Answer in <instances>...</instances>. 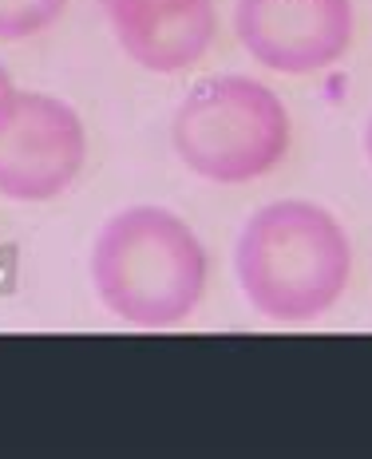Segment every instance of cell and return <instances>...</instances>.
I'll use <instances>...</instances> for the list:
<instances>
[{"mask_svg": "<svg viewBox=\"0 0 372 459\" xmlns=\"http://www.w3.org/2000/svg\"><path fill=\"white\" fill-rule=\"evenodd\" d=\"M88 273L111 317L131 329L159 333L195 317L210 281V257L186 218L143 203L99 226Z\"/></svg>", "mask_w": 372, "mask_h": 459, "instance_id": "cell-1", "label": "cell"}, {"mask_svg": "<svg viewBox=\"0 0 372 459\" xmlns=\"http://www.w3.org/2000/svg\"><path fill=\"white\" fill-rule=\"evenodd\" d=\"M238 290L278 325H309L345 298L352 242L337 214L309 198H278L246 218L234 246Z\"/></svg>", "mask_w": 372, "mask_h": 459, "instance_id": "cell-2", "label": "cell"}, {"mask_svg": "<svg viewBox=\"0 0 372 459\" xmlns=\"http://www.w3.org/2000/svg\"><path fill=\"white\" fill-rule=\"evenodd\" d=\"M290 108L250 75H206L190 88L170 119L178 162L214 186H246L265 178L290 155Z\"/></svg>", "mask_w": 372, "mask_h": 459, "instance_id": "cell-3", "label": "cell"}, {"mask_svg": "<svg viewBox=\"0 0 372 459\" xmlns=\"http://www.w3.org/2000/svg\"><path fill=\"white\" fill-rule=\"evenodd\" d=\"M88 162L80 111L48 91H16L0 123V198L52 203L68 195Z\"/></svg>", "mask_w": 372, "mask_h": 459, "instance_id": "cell-4", "label": "cell"}, {"mask_svg": "<svg viewBox=\"0 0 372 459\" xmlns=\"http://www.w3.org/2000/svg\"><path fill=\"white\" fill-rule=\"evenodd\" d=\"M352 0H238L234 32L254 64L278 75H313L345 60Z\"/></svg>", "mask_w": 372, "mask_h": 459, "instance_id": "cell-5", "label": "cell"}, {"mask_svg": "<svg viewBox=\"0 0 372 459\" xmlns=\"http://www.w3.org/2000/svg\"><path fill=\"white\" fill-rule=\"evenodd\" d=\"M99 8L119 52L155 75L203 64L218 36V0H99Z\"/></svg>", "mask_w": 372, "mask_h": 459, "instance_id": "cell-6", "label": "cell"}, {"mask_svg": "<svg viewBox=\"0 0 372 459\" xmlns=\"http://www.w3.org/2000/svg\"><path fill=\"white\" fill-rule=\"evenodd\" d=\"M68 13V0H0V40H32Z\"/></svg>", "mask_w": 372, "mask_h": 459, "instance_id": "cell-7", "label": "cell"}, {"mask_svg": "<svg viewBox=\"0 0 372 459\" xmlns=\"http://www.w3.org/2000/svg\"><path fill=\"white\" fill-rule=\"evenodd\" d=\"M13 100H16V83H13V75L4 72V64H0V123H4L8 108H13Z\"/></svg>", "mask_w": 372, "mask_h": 459, "instance_id": "cell-8", "label": "cell"}, {"mask_svg": "<svg viewBox=\"0 0 372 459\" xmlns=\"http://www.w3.org/2000/svg\"><path fill=\"white\" fill-rule=\"evenodd\" d=\"M365 155H368V167H372V115H368V123H365Z\"/></svg>", "mask_w": 372, "mask_h": 459, "instance_id": "cell-9", "label": "cell"}]
</instances>
